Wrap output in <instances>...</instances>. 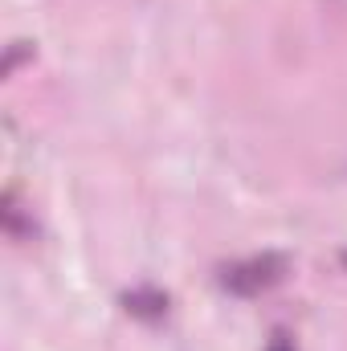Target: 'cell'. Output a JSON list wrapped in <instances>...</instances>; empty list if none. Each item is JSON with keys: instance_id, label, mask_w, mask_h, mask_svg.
<instances>
[{"instance_id": "obj_1", "label": "cell", "mask_w": 347, "mask_h": 351, "mask_svg": "<svg viewBox=\"0 0 347 351\" xmlns=\"http://www.w3.org/2000/svg\"><path fill=\"white\" fill-rule=\"evenodd\" d=\"M286 278V258L282 254H258V258H246V262L225 265L221 274V286L229 294H241V298H254L261 290L278 286Z\"/></svg>"}, {"instance_id": "obj_2", "label": "cell", "mask_w": 347, "mask_h": 351, "mask_svg": "<svg viewBox=\"0 0 347 351\" xmlns=\"http://www.w3.org/2000/svg\"><path fill=\"white\" fill-rule=\"evenodd\" d=\"M123 302H127V311H131L135 319H147V323H156V319L168 315V294L156 290V286H139V290H131Z\"/></svg>"}, {"instance_id": "obj_4", "label": "cell", "mask_w": 347, "mask_h": 351, "mask_svg": "<svg viewBox=\"0 0 347 351\" xmlns=\"http://www.w3.org/2000/svg\"><path fill=\"white\" fill-rule=\"evenodd\" d=\"M265 351H294V343H290V339H286V335L278 331V335L270 339V348H265Z\"/></svg>"}, {"instance_id": "obj_3", "label": "cell", "mask_w": 347, "mask_h": 351, "mask_svg": "<svg viewBox=\"0 0 347 351\" xmlns=\"http://www.w3.org/2000/svg\"><path fill=\"white\" fill-rule=\"evenodd\" d=\"M0 217H4V229H8V237H29L33 229H25V217H21V204H16V192H4V208H0Z\"/></svg>"}]
</instances>
